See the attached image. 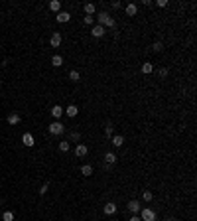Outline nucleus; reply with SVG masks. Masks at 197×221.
Segmentation results:
<instances>
[{
  "label": "nucleus",
  "mask_w": 197,
  "mask_h": 221,
  "mask_svg": "<svg viewBox=\"0 0 197 221\" xmlns=\"http://www.w3.org/2000/svg\"><path fill=\"white\" fill-rule=\"evenodd\" d=\"M158 75H160L162 79H164V77H168V69H166V67H160V69H158Z\"/></svg>",
  "instance_id": "nucleus-29"
},
{
  "label": "nucleus",
  "mask_w": 197,
  "mask_h": 221,
  "mask_svg": "<svg viewBox=\"0 0 197 221\" xmlns=\"http://www.w3.org/2000/svg\"><path fill=\"white\" fill-rule=\"evenodd\" d=\"M152 50H154V51H162V50H164V44H162V42H154Z\"/></svg>",
  "instance_id": "nucleus-28"
},
{
  "label": "nucleus",
  "mask_w": 197,
  "mask_h": 221,
  "mask_svg": "<svg viewBox=\"0 0 197 221\" xmlns=\"http://www.w3.org/2000/svg\"><path fill=\"white\" fill-rule=\"evenodd\" d=\"M110 6H113V8H114V10H118V8H120V6H122V4H120V2H118V0H114V2H113V4H110Z\"/></svg>",
  "instance_id": "nucleus-32"
},
{
  "label": "nucleus",
  "mask_w": 197,
  "mask_h": 221,
  "mask_svg": "<svg viewBox=\"0 0 197 221\" xmlns=\"http://www.w3.org/2000/svg\"><path fill=\"white\" fill-rule=\"evenodd\" d=\"M71 138L77 142V140H81V134H79V132H71Z\"/></svg>",
  "instance_id": "nucleus-31"
},
{
  "label": "nucleus",
  "mask_w": 197,
  "mask_h": 221,
  "mask_svg": "<svg viewBox=\"0 0 197 221\" xmlns=\"http://www.w3.org/2000/svg\"><path fill=\"white\" fill-rule=\"evenodd\" d=\"M103 211H105V215H114V213H116V203L109 201V203L103 207Z\"/></svg>",
  "instance_id": "nucleus-11"
},
{
  "label": "nucleus",
  "mask_w": 197,
  "mask_h": 221,
  "mask_svg": "<svg viewBox=\"0 0 197 221\" xmlns=\"http://www.w3.org/2000/svg\"><path fill=\"white\" fill-rule=\"evenodd\" d=\"M91 34H93V38H103L105 36V28H103V26H93Z\"/></svg>",
  "instance_id": "nucleus-12"
},
{
  "label": "nucleus",
  "mask_w": 197,
  "mask_h": 221,
  "mask_svg": "<svg viewBox=\"0 0 197 221\" xmlns=\"http://www.w3.org/2000/svg\"><path fill=\"white\" fill-rule=\"evenodd\" d=\"M47 130L57 136V134H63V132H65V126L61 125V121H55V122H51V125L47 126Z\"/></svg>",
  "instance_id": "nucleus-3"
},
{
  "label": "nucleus",
  "mask_w": 197,
  "mask_h": 221,
  "mask_svg": "<svg viewBox=\"0 0 197 221\" xmlns=\"http://www.w3.org/2000/svg\"><path fill=\"white\" fill-rule=\"evenodd\" d=\"M77 113H79V109H77L75 105H69L67 109H63V115H67V117H71V118H75Z\"/></svg>",
  "instance_id": "nucleus-7"
},
{
  "label": "nucleus",
  "mask_w": 197,
  "mask_h": 221,
  "mask_svg": "<svg viewBox=\"0 0 197 221\" xmlns=\"http://www.w3.org/2000/svg\"><path fill=\"white\" fill-rule=\"evenodd\" d=\"M128 209H130V211L132 213H134V215H138V211H140V203H138V199H130V201H128Z\"/></svg>",
  "instance_id": "nucleus-9"
},
{
  "label": "nucleus",
  "mask_w": 197,
  "mask_h": 221,
  "mask_svg": "<svg viewBox=\"0 0 197 221\" xmlns=\"http://www.w3.org/2000/svg\"><path fill=\"white\" fill-rule=\"evenodd\" d=\"M69 148H71V146H69V142H67V140L59 142V150H61V152H69Z\"/></svg>",
  "instance_id": "nucleus-26"
},
{
  "label": "nucleus",
  "mask_w": 197,
  "mask_h": 221,
  "mask_svg": "<svg viewBox=\"0 0 197 221\" xmlns=\"http://www.w3.org/2000/svg\"><path fill=\"white\" fill-rule=\"evenodd\" d=\"M49 10H53V12H61V2H59V0H51V2H49Z\"/></svg>",
  "instance_id": "nucleus-17"
},
{
  "label": "nucleus",
  "mask_w": 197,
  "mask_h": 221,
  "mask_svg": "<svg viewBox=\"0 0 197 221\" xmlns=\"http://www.w3.org/2000/svg\"><path fill=\"white\" fill-rule=\"evenodd\" d=\"M22 142H24V146H28V148H32V146H34V136H32V134L30 132H24L22 134Z\"/></svg>",
  "instance_id": "nucleus-5"
},
{
  "label": "nucleus",
  "mask_w": 197,
  "mask_h": 221,
  "mask_svg": "<svg viewBox=\"0 0 197 221\" xmlns=\"http://www.w3.org/2000/svg\"><path fill=\"white\" fill-rule=\"evenodd\" d=\"M140 219H142V221H156L158 215H156V211H154V209L144 207V209H140Z\"/></svg>",
  "instance_id": "nucleus-2"
},
{
  "label": "nucleus",
  "mask_w": 197,
  "mask_h": 221,
  "mask_svg": "<svg viewBox=\"0 0 197 221\" xmlns=\"http://www.w3.org/2000/svg\"><path fill=\"white\" fill-rule=\"evenodd\" d=\"M110 140H113V146L116 148H122V144H124V136H113Z\"/></svg>",
  "instance_id": "nucleus-16"
},
{
  "label": "nucleus",
  "mask_w": 197,
  "mask_h": 221,
  "mask_svg": "<svg viewBox=\"0 0 197 221\" xmlns=\"http://www.w3.org/2000/svg\"><path fill=\"white\" fill-rule=\"evenodd\" d=\"M87 152H89V148L85 146V144H77V146H75V156H79V158L87 156Z\"/></svg>",
  "instance_id": "nucleus-10"
},
{
  "label": "nucleus",
  "mask_w": 197,
  "mask_h": 221,
  "mask_svg": "<svg viewBox=\"0 0 197 221\" xmlns=\"http://www.w3.org/2000/svg\"><path fill=\"white\" fill-rule=\"evenodd\" d=\"M79 77H81V75H79V71H75V69H73V71H69V79H71V81H79Z\"/></svg>",
  "instance_id": "nucleus-24"
},
{
  "label": "nucleus",
  "mask_w": 197,
  "mask_h": 221,
  "mask_svg": "<svg viewBox=\"0 0 197 221\" xmlns=\"http://www.w3.org/2000/svg\"><path fill=\"white\" fill-rule=\"evenodd\" d=\"M166 221H178L175 217H166Z\"/></svg>",
  "instance_id": "nucleus-35"
},
{
  "label": "nucleus",
  "mask_w": 197,
  "mask_h": 221,
  "mask_svg": "<svg viewBox=\"0 0 197 221\" xmlns=\"http://www.w3.org/2000/svg\"><path fill=\"white\" fill-rule=\"evenodd\" d=\"M2 219L4 221H14V211H4L2 213Z\"/></svg>",
  "instance_id": "nucleus-25"
},
{
  "label": "nucleus",
  "mask_w": 197,
  "mask_h": 221,
  "mask_svg": "<svg viewBox=\"0 0 197 221\" xmlns=\"http://www.w3.org/2000/svg\"><path fill=\"white\" fill-rule=\"evenodd\" d=\"M67 221H73V219H67Z\"/></svg>",
  "instance_id": "nucleus-36"
},
{
  "label": "nucleus",
  "mask_w": 197,
  "mask_h": 221,
  "mask_svg": "<svg viewBox=\"0 0 197 221\" xmlns=\"http://www.w3.org/2000/svg\"><path fill=\"white\" fill-rule=\"evenodd\" d=\"M105 136H106V140L113 138V125H106L105 126Z\"/></svg>",
  "instance_id": "nucleus-23"
},
{
  "label": "nucleus",
  "mask_w": 197,
  "mask_h": 221,
  "mask_svg": "<svg viewBox=\"0 0 197 221\" xmlns=\"http://www.w3.org/2000/svg\"><path fill=\"white\" fill-rule=\"evenodd\" d=\"M55 20H57V22H61V24H65V22L71 20V14H69V12H63V10H61V12H57Z\"/></svg>",
  "instance_id": "nucleus-6"
},
{
  "label": "nucleus",
  "mask_w": 197,
  "mask_h": 221,
  "mask_svg": "<svg viewBox=\"0 0 197 221\" xmlns=\"http://www.w3.org/2000/svg\"><path fill=\"white\" fill-rule=\"evenodd\" d=\"M99 26H103V28H114V18L110 14L106 12H99Z\"/></svg>",
  "instance_id": "nucleus-1"
},
{
  "label": "nucleus",
  "mask_w": 197,
  "mask_h": 221,
  "mask_svg": "<svg viewBox=\"0 0 197 221\" xmlns=\"http://www.w3.org/2000/svg\"><path fill=\"white\" fill-rule=\"evenodd\" d=\"M81 174H83V176H91V174H93V166H91V164H85L83 168H81Z\"/></svg>",
  "instance_id": "nucleus-21"
},
{
  "label": "nucleus",
  "mask_w": 197,
  "mask_h": 221,
  "mask_svg": "<svg viewBox=\"0 0 197 221\" xmlns=\"http://www.w3.org/2000/svg\"><path fill=\"white\" fill-rule=\"evenodd\" d=\"M83 10L87 12V16H95V12H97V6H95L93 2H87V4L83 6Z\"/></svg>",
  "instance_id": "nucleus-13"
},
{
  "label": "nucleus",
  "mask_w": 197,
  "mask_h": 221,
  "mask_svg": "<svg viewBox=\"0 0 197 221\" xmlns=\"http://www.w3.org/2000/svg\"><path fill=\"white\" fill-rule=\"evenodd\" d=\"M128 221H142V219H140V217H138V215H132V217H130Z\"/></svg>",
  "instance_id": "nucleus-34"
},
{
  "label": "nucleus",
  "mask_w": 197,
  "mask_h": 221,
  "mask_svg": "<svg viewBox=\"0 0 197 221\" xmlns=\"http://www.w3.org/2000/svg\"><path fill=\"white\" fill-rule=\"evenodd\" d=\"M105 162H106V164H114V162H116V154H114V152H106V154H105Z\"/></svg>",
  "instance_id": "nucleus-19"
},
{
  "label": "nucleus",
  "mask_w": 197,
  "mask_h": 221,
  "mask_svg": "<svg viewBox=\"0 0 197 221\" xmlns=\"http://www.w3.org/2000/svg\"><path fill=\"white\" fill-rule=\"evenodd\" d=\"M18 122H20V115H18V113H10V115H8V125H18Z\"/></svg>",
  "instance_id": "nucleus-15"
},
{
  "label": "nucleus",
  "mask_w": 197,
  "mask_h": 221,
  "mask_svg": "<svg viewBox=\"0 0 197 221\" xmlns=\"http://www.w3.org/2000/svg\"><path fill=\"white\" fill-rule=\"evenodd\" d=\"M124 12H126V16H136L138 14V6L136 4H126Z\"/></svg>",
  "instance_id": "nucleus-14"
},
{
  "label": "nucleus",
  "mask_w": 197,
  "mask_h": 221,
  "mask_svg": "<svg viewBox=\"0 0 197 221\" xmlns=\"http://www.w3.org/2000/svg\"><path fill=\"white\" fill-rule=\"evenodd\" d=\"M93 22H95V16H85L83 18V24H87V26H93Z\"/></svg>",
  "instance_id": "nucleus-27"
},
{
  "label": "nucleus",
  "mask_w": 197,
  "mask_h": 221,
  "mask_svg": "<svg viewBox=\"0 0 197 221\" xmlns=\"http://www.w3.org/2000/svg\"><path fill=\"white\" fill-rule=\"evenodd\" d=\"M47 190H49V186H47V184H44V186L40 188V196H44V193H47Z\"/></svg>",
  "instance_id": "nucleus-30"
},
{
  "label": "nucleus",
  "mask_w": 197,
  "mask_h": 221,
  "mask_svg": "<svg viewBox=\"0 0 197 221\" xmlns=\"http://www.w3.org/2000/svg\"><path fill=\"white\" fill-rule=\"evenodd\" d=\"M142 199H144V201H152V199H154V193H152L150 190L142 192Z\"/></svg>",
  "instance_id": "nucleus-22"
},
{
  "label": "nucleus",
  "mask_w": 197,
  "mask_h": 221,
  "mask_svg": "<svg viewBox=\"0 0 197 221\" xmlns=\"http://www.w3.org/2000/svg\"><path fill=\"white\" fill-rule=\"evenodd\" d=\"M156 4H158V6H160V8H164V6H168V2H166V0H158V2H156Z\"/></svg>",
  "instance_id": "nucleus-33"
},
{
  "label": "nucleus",
  "mask_w": 197,
  "mask_h": 221,
  "mask_svg": "<svg viewBox=\"0 0 197 221\" xmlns=\"http://www.w3.org/2000/svg\"><path fill=\"white\" fill-rule=\"evenodd\" d=\"M51 65H53V67H61V65H63V57H61V55H53V57H51Z\"/></svg>",
  "instance_id": "nucleus-18"
},
{
  "label": "nucleus",
  "mask_w": 197,
  "mask_h": 221,
  "mask_svg": "<svg viewBox=\"0 0 197 221\" xmlns=\"http://www.w3.org/2000/svg\"><path fill=\"white\" fill-rule=\"evenodd\" d=\"M61 42H63V36L59 34V32H53V34H51V40H49L51 47H59V46H61Z\"/></svg>",
  "instance_id": "nucleus-4"
},
{
  "label": "nucleus",
  "mask_w": 197,
  "mask_h": 221,
  "mask_svg": "<svg viewBox=\"0 0 197 221\" xmlns=\"http://www.w3.org/2000/svg\"><path fill=\"white\" fill-rule=\"evenodd\" d=\"M152 71H154V65H152L150 61L142 63V73H144V75H148V73H152Z\"/></svg>",
  "instance_id": "nucleus-20"
},
{
  "label": "nucleus",
  "mask_w": 197,
  "mask_h": 221,
  "mask_svg": "<svg viewBox=\"0 0 197 221\" xmlns=\"http://www.w3.org/2000/svg\"><path fill=\"white\" fill-rule=\"evenodd\" d=\"M51 117L59 121V118L63 117V107H61V105H55V107H51Z\"/></svg>",
  "instance_id": "nucleus-8"
}]
</instances>
